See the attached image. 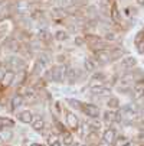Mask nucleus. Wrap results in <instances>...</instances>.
<instances>
[{"label":"nucleus","mask_w":144,"mask_h":146,"mask_svg":"<svg viewBox=\"0 0 144 146\" xmlns=\"http://www.w3.org/2000/svg\"><path fill=\"white\" fill-rule=\"evenodd\" d=\"M138 117V109L134 104H127L118 111V120L122 119L126 121H134Z\"/></svg>","instance_id":"1"},{"label":"nucleus","mask_w":144,"mask_h":146,"mask_svg":"<svg viewBox=\"0 0 144 146\" xmlns=\"http://www.w3.org/2000/svg\"><path fill=\"white\" fill-rule=\"evenodd\" d=\"M66 71L68 68L65 65H55L49 70L48 72V78L52 80V81H56V82H60L66 78Z\"/></svg>","instance_id":"2"},{"label":"nucleus","mask_w":144,"mask_h":146,"mask_svg":"<svg viewBox=\"0 0 144 146\" xmlns=\"http://www.w3.org/2000/svg\"><path fill=\"white\" fill-rule=\"evenodd\" d=\"M89 90H91V93H92V94L99 96V97H107V96H111V88H108V87H105V86H102V84H99V86H91V87H89Z\"/></svg>","instance_id":"3"},{"label":"nucleus","mask_w":144,"mask_h":146,"mask_svg":"<svg viewBox=\"0 0 144 146\" xmlns=\"http://www.w3.org/2000/svg\"><path fill=\"white\" fill-rule=\"evenodd\" d=\"M89 46H91V49H92L94 52H95V51H104V49H107V44H105L102 39L97 38V36L89 38Z\"/></svg>","instance_id":"4"},{"label":"nucleus","mask_w":144,"mask_h":146,"mask_svg":"<svg viewBox=\"0 0 144 146\" xmlns=\"http://www.w3.org/2000/svg\"><path fill=\"white\" fill-rule=\"evenodd\" d=\"M133 98L134 100H140L141 97H144V80H138L135 84L133 86Z\"/></svg>","instance_id":"5"},{"label":"nucleus","mask_w":144,"mask_h":146,"mask_svg":"<svg viewBox=\"0 0 144 146\" xmlns=\"http://www.w3.org/2000/svg\"><path fill=\"white\" fill-rule=\"evenodd\" d=\"M81 110L84 111L88 117H94V119H95V117L99 116V109H98L97 106H94V104H84Z\"/></svg>","instance_id":"6"},{"label":"nucleus","mask_w":144,"mask_h":146,"mask_svg":"<svg viewBox=\"0 0 144 146\" xmlns=\"http://www.w3.org/2000/svg\"><path fill=\"white\" fill-rule=\"evenodd\" d=\"M95 59L99 62V64H107V62H110L112 58H111L110 51L104 49V51H95Z\"/></svg>","instance_id":"7"},{"label":"nucleus","mask_w":144,"mask_h":146,"mask_svg":"<svg viewBox=\"0 0 144 146\" xmlns=\"http://www.w3.org/2000/svg\"><path fill=\"white\" fill-rule=\"evenodd\" d=\"M78 130H79V135H81L82 137H88V136L91 135V132H94V129L91 127V124L87 123V121H79Z\"/></svg>","instance_id":"8"},{"label":"nucleus","mask_w":144,"mask_h":146,"mask_svg":"<svg viewBox=\"0 0 144 146\" xmlns=\"http://www.w3.org/2000/svg\"><path fill=\"white\" fill-rule=\"evenodd\" d=\"M66 123H68V126L71 127V129H78V126H79V119L72 113V111H66Z\"/></svg>","instance_id":"9"},{"label":"nucleus","mask_w":144,"mask_h":146,"mask_svg":"<svg viewBox=\"0 0 144 146\" xmlns=\"http://www.w3.org/2000/svg\"><path fill=\"white\" fill-rule=\"evenodd\" d=\"M135 65H137V59L134 56H126L124 59L121 61V64H120V67L122 70H130V68H133Z\"/></svg>","instance_id":"10"},{"label":"nucleus","mask_w":144,"mask_h":146,"mask_svg":"<svg viewBox=\"0 0 144 146\" xmlns=\"http://www.w3.org/2000/svg\"><path fill=\"white\" fill-rule=\"evenodd\" d=\"M115 130L114 129H107L105 132H104V135H102V140H104L105 143H108V145H112L114 142H115Z\"/></svg>","instance_id":"11"},{"label":"nucleus","mask_w":144,"mask_h":146,"mask_svg":"<svg viewBox=\"0 0 144 146\" xmlns=\"http://www.w3.org/2000/svg\"><path fill=\"white\" fill-rule=\"evenodd\" d=\"M13 80H14V72L12 70H6V72H5V75H3V78H2L0 82H2V86L9 87V86H12Z\"/></svg>","instance_id":"12"},{"label":"nucleus","mask_w":144,"mask_h":146,"mask_svg":"<svg viewBox=\"0 0 144 146\" xmlns=\"http://www.w3.org/2000/svg\"><path fill=\"white\" fill-rule=\"evenodd\" d=\"M32 127H33L35 130H37V132L43 130V127H45V120L40 117V116L33 117V120H32Z\"/></svg>","instance_id":"13"},{"label":"nucleus","mask_w":144,"mask_h":146,"mask_svg":"<svg viewBox=\"0 0 144 146\" xmlns=\"http://www.w3.org/2000/svg\"><path fill=\"white\" fill-rule=\"evenodd\" d=\"M19 94L22 96V97H28V98H30V100H33V98L36 97L35 88H32V87H22Z\"/></svg>","instance_id":"14"},{"label":"nucleus","mask_w":144,"mask_h":146,"mask_svg":"<svg viewBox=\"0 0 144 146\" xmlns=\"http://www.w3.org/2000/svg\"><path fill=\"white\" fill-rule=\"evenodd\" d=\"M9 65L12 67V68H17V70H22L23 67H25V62L20 59V58H17V56H12L10 59H9Z\"/></svg>","instance_id":"15"},{"label":"nucleus","mask_w":144,"mask_h":146,"mask_svg":"<svg viewBox=\"0 0 144 146\" xmlns=\"http://www.w3.org/2000/svg\"><path fill=\"white\" fill-rule=\"evenodd\" d=\"M104 120H105L107 123L118 121V111H115V110H108V111H105V114H104Z\"/></svg>","instance_id":"16"},{"label":"nucleus","mask_w":144,"mask_h":146,"mask_svg":"<svg viewBox=\"0 0 144 146\" xmlns=\"http://www.w3.org/2000/svg\"><path fill=\"white\" fill-rule=\"evenodd\" d=\"M111 19L114 20L115 23H120L121 22V15H120V10H118L117 3H112V6H111Z\"/></svg>","instance_id":"17"},{"label":"nucleus","mask_w":144,"mask_h":146,"mask_svg":"<svg viewBox=\"0 0 144 146\" xmlns=\"http://www.w3.org/2000/svg\"><path fill=\"white\" fill-rule=\"evenodd\" d=\"M19 120H20V121H23V123H32V120H33V114H32V111L25 110V111H22V113H19Z\"/></svg>","instance_id":"18"},{"label":"nucleus","mask_w":144,"mask_h":146,"mask_svg":"<svg viewBox=\"0 0 144 146\" xmlns=\"http://www.w3.org/2000/svg\"><path fill=\"white\" fill-rule=\"evenodd\" d=\"M66 78L69 82H75L78 78H79V71L75 70V68H68L66 71Z\"/></svg>","instance_id":"19"},{"label":"nucleus","mask_w":144,"mask_h":146,"mask_svg":"<svg viewBox=\"0 0 144 146\" xmlns=\"http://www.w3.org/2000/svg\"><path fill=\"white\" fill-rule=\"evenodd\" d=\"M13 137V132L10 130V127H2L0 129V139L2 140H10Z\"/></svg>","instance_id":"20"},{"label":"nucleus","mask_w":144,"mask_h":146,"mask_svg":"<svg viewBox=\"0 0 144 146\" xmlns=\"http://www.w3.org/2000/svg\"><path fill=\"white\" fill-rule=\"evenodd\" d=\"M23 104V97L20 96V94H16L13 98H12V110H16L19 109L20 106Z\"/></svg>","instance_id":"21"},{"label":"nucleus","mask_w":144,"mask_h":146,"mask_svg":"<svg viewBox=\"0 0 144 146\" xmlns=\"http://www.w3.org/2000/svg\"><path fill=\"white\" fill-rule=\"evenodd\" d=\"M104 81H105V75L102 74V72H97V74H94V75H92L89 84H91V86H94V82H98L97 86H99V84H102Z\"/></svg>","instance_id":"22"},{"label":"nucleus","mask_w":144,"mask_h":146,"mask_svg":"<svg viewBox=\"0 0 144 146\" xmlns=\"http://www.w3.org/2000/svg\"><path fill=\"white\" fill-rule=\"evenodd\" d=\"M46 142H48L49 146H62V145H60L59 137H58L56 135H49V136L46 137Z\"/></svg>","instance_id":"23"},{"label":"nucleus","mask_w":144,"mask_h":146,"mask_svg":"<svg viewBox=\"0 0 144 146\" xmlns=\"http://www.w3.org/2000/svg\"><path fill=\"white\" fill-rule=\"evenodd\" d=\"M14 126V121L7 119V117H0V129L2 127H13Z\"/></svg>","instance_id":"24"},{"label":"nucleus","mask_w":144,"mask_h":146,"mask_svg":"<svg viewBox=\"0 0 144 146\" xmlns=\"http://www.w3.org/2000/svg\"><path fill=\"white\" fill-rule=\"evenodd\" d=\"M62 139H64V143L66 145V146H71L72 143H74V139H72V135L69 133V132H62Z\"/></svg>","instance_id":"25"},{"label":"nucleus","mask_w":144,"mask_h":146,"mask_svg":"<svg viewBox=\"0 0 144 146\" xmlns=\"http://www.w3.org/2000/svg\"><path fill=\"white\" fill-rule=\"evenodd\" d=\"M128 143H130V140H128L127 137H124V136L117 137V139H115V142H114V145H115V146H128Z\"/></svg>","instance_id":"26"},{"label":"nucleus","mask_w":144,"mask_h":146,"mask_svg":"<svg viewBox=\"0 0 144 146\" xmlns=\"http://www.w3.org/2000/svg\"><path fill=\"white\" fill-rule=\"evenodd\" d=\"M66 103L71 104L72 107H76V109H82V106H84V103H81L79 100H75V98H66Z\"/></svg>","instance_id":"27"},{"label":"nucleus","mask_w":144,"mask_h":146,"mask_svg":"<svg viewBox=\"0 0 144 146\" xmlns=\"http://www.w3.org/2000/svg\"><path fill=\"white\" fill-rule=\"evenodd\" d=\"M39 38H40V40H43V42H49L52 39L51 33L46 32V31H39Z\"/></svg>","instance_id":"28"},{"label":"nucleus","mask_w":144,"mask_h":146,"mask_svg":"<svg viewBox=\"0 0 144 146\" xmlns=\"http://www.w3.org/2000/svg\"><path fill=\"white\" fill-rule=\"evenodd\" d=\"M37 62H39V64H42V65L45 67V65H48V64H49V56H48V55H45V54H40V55H39V58H37Z\"/></svg>","instance_id":"29"},{"label":"nucleus","mask_w":144,"mask_h":146,"mask_svg":"<svg viewBox=\"0 0 144 146\" xmlns=\"http://www.w3.org/2000/svg\"><path fill=\"white\" fill-rule=\"evenodd\" d=\"M55 38H56L58 40H66V39H68V33L64 32V31H58L56 35H55Z\"/></svg>","instance_id":"30"},{"label":"nucleus","mask_w":144,"mask_h":146,"mask_svg":"<svg viewBox=\"0 0 144 146\" xmlns=\"http://www.w3.org/2000/svg\"><path fill=\"white\" fill-rule=\"evenodd\" d=\"M118 98H115V97H112V98H110V101H108V107L110 109H117L118 107Z\"/></svg>","instance_id":"31"},{"label":"nucleus","mask_w":144,"mask_h":146,"mask_svg":"<svg viewBox=\"0 0 144 146\" xmlns=\"http://www.w3.org/2000/svg\"><path fill=\"white\" fill-rule=\"evenodd\" d=\"M85 68H87L88 71H92V70L95 68V64H94L91 59H87V61H85Z\"/></svg>","instance_id":"32"},{"label":"nucleus","mask_w":144,"mask_h":146,"mask_svg":"<svg viewBox=\"0 0 144 146\" xmlns=\"http://www.w3.org/2000/svg\"><path fill=\"white\" fill-rule=\"evenodd\" d=\"M59 2V5L60 6H65V7H68V6H71V5H74V0H58Z\"/></svg>","instance_id":"33"},{"label":"nucleus","mask_w":144,"mask_h":146,"mask_svg":"<svg viewBox=\"0 0 144 146\" xmlns=\"http://www.w3.org/2000/svg\"><path fill=\"white\" fill-rule=\"evenodd\" d=\"M135 45H137L138 52H140V54H144V40H141V42H138V44H135Z\"/></svg>","instance_id":"34"},{"label":"nucleus","mask_w":144,"mask_h":146,"mask_svg":"<svg viewBox=\"0 0 144 146\" xmlns=\"http://www.w3.org/2000/svg\"><path fill=\"white\" fill-rule=\"evenodd\" d=\"M105 38H107L108 40H114V38H115V35H114V33H107V35H105Z\"/></svg>","instance_id":"35"},{"label":"nucleus","mask_w":144,"mask_h":146,"mask_svg":"<svg viewBox=\"0 0 144 146\" xmlns=\"http://www.w3.org/2000/svg\"><path fill=\"white\" fill-rule=\"evenodd\" d=\"M5 72H6V70H5V68H0V81H2V78H3Z\"/></svg>","instance_id":"36"},{"label":"nucleus","mask_w":144,"mask_h":146,"mask_svg":"<svg viewBox=\"0 0 144 146\" xmlns=\"http://www.w3.org/2000/svg\"><path fill=\"white\" fill-rule=\"evenodd\" d=\"M5 35H6V32H5V31H0V39H2Z\"/></svg>","instance_id":"37"},{"label":"nucleus","mask_w":144,"mask_h":146,"mask_svg":"<svg viewBox=\"0 0 144 146\" xmlns=\"http://www.w3.org/2000/svg\"><path fill=\"white\" fill-rule=\"evenodd\" d=\"M137 3H138L140 6H144V0H137Z\"/></svg>","instance_id":"38"},{"label":"nucleus","mask_w":144,"mask_h":146,"mask_svg":"<svg viewBox=\"0 0 144 146\" xmlns=\"http://www.w3.org/2000/svg\"><path fill=\"white\" fill-rule=\"evenodd\" d=\"M30 146H40V145H39V143H32Z\"/></svg>","instance_id":"39"},{"label":"nucleus","mask_w":144,"mask_h":146,"mask_svg":"<svg viewBox=\"0 0 144 146\" xmlns=\"http://www.w3.org/2000/svg\"><path fill=\"white\" fill-rule=\"evenodd\" d=\"M5 2H6V0H0V5H5Z\"/></svg>","instance_id":"40"},{"label":"nucleus","mask_w":144,"mask_h":146,"mask_svg":"<svg viewBox=\"0 0 144 146\" xmlns=\"http://www.w3.org/2000/svg\"><path fill=\"white\" fill-rule=\"evenodd\" d=\"M76 146H87V145H84V143H78Z\"/></svg>","instance_id":"41"}]
</instances>
